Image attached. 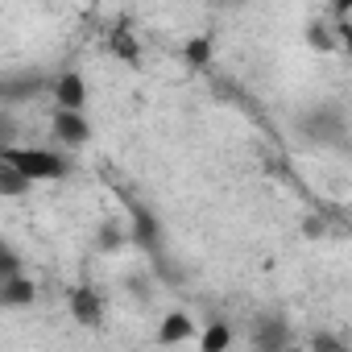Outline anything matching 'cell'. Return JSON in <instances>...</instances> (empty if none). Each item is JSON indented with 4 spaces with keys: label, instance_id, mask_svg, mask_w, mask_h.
<instances>
[{
    "label": "cell",
    "instance_id": "cell-1",
    "mask_svg": "<svg viewBox=\"0 0 352 352\" xmlns=\"http://www.w3.org/2000/svg\"><path fill=\"white\" fill-rule=\"evenodd\" d=\"M0 162L17 166L30 183H46V179H63L67 174V157L54 149H38V145H0Z\"/></svg>",
    "mask_w": 352,
    "mask_h": 352
},
{
    "label": "cell",
    "instance_id": "cell-2",
    "mask_svg": "<svg viewBox=\"0 0 352 352\" xmlns=\"http://www.w3.org/2000/svg\"><path fill=\"white\" fill-rule=\"evenodd\" d=\"M54 137H58L63 145L79 149V145H87L91 124H87V116H83L79 108H58V112H54Z\"/></svg>",
    "mask_w": 352,
    "mask_h": 352
},
{
    "label": "cell",
    "instance_id": "cell-3",
    "mask_svg": "<svg viewBox=\"0 0 352 352\" xmlns=\"http://www.w3.org/2000/svg\"><path fill=\"white\" fill-rule=\"evenodd\" d=\"M71 319L83 323V327H96L104 319V298L91 290V286H75L71 290Z\"/></svg>",
    "mask_w": 352,
    "mask_h": 352
},
{
    "label": "cell",
    "instance_id": "cell-4",
    "mask_svg": "<svg viewBox=\"0 0 352 352\" xmlns=\"http://www.w3.org/2000/svg\"><path fill=\"white\" fill-rule=\"evenodd\" d=\"M34 298H38V286L21 270L9 274V278H0V307H30Z\"/></svg>",
    "mask_w": 352,
    "mask_h": 352
},
{
    "label": "cell",
    "instance_id": "cell-5",
    "mask_svg": "<svg viewBox=\"0 0 352 352\" xmlns=\"http://www.w3.org/2000/svg\"><path fill=\"white\" fill-rule=\"evenodd\" d=\"M54 100H58V108H87V79L79 75V71H67V75H58L54 79Z\"/></svg>",
    "mask_w": 352,
    "mask_h": 352
},
{
    "label": "cell",
    "instance_id": "cell-6",
    "mask_svg": "<svg viewBox=\"0 0 352 352\" xmlns=\"http://www.w3.org/2000/svg\"><path fill=\"white\" fill-rule=\"evenodd\" d=\"M191 331H195V319L187 311H170L157 327V344H183V340H191Z\"/></svg>",
    "mask_w": 352,
    "mask_h": 352
},
{
    "label": "cell",
    "instance_id": "cell-7",
    "mask_svg": "<svg viewBox=\"0 0 352 352\" xmlns=\"http://www.w3.org/2000/svg\"><path fill=\"white\" fill-rule=\"evenodd\" d=\"M30 187H34V183L25 179V174H21L17 166H9V162H0V195H9V199H13V195H25Z\"/></svg>",
    "mask_w": 352,
    "mask_h": 352
},
{
    "label": "cell",
    "instance_id": "cell-8",
    "mask_svg": "<svg viewBox=\"0 0 352 352\" xmlns=\"http://www.w3.org/2000/svg\"><path fill=\"white\" fill-rule=\"evenodd\" d=\"M112 50H116L124 63H137V58H141V50H137V38L129 34V25H124V21L112 30Z\"/></svg>",
    "mask_w": 352,
    "mask_h": 352
},
{
    "label": "cell",
    "instance_id": "cell-9",
    "mask_svg": "<svg viewBox=\"0 0 352 352\" xmlns=\"http://www.w3.org/2000/svg\"><path fill=\"white\" fill-rule=\"evenodd\" d=\"M212 50H216V46H212V38H208V34H199V38H191V42L183 46V58H187L191 67H208V63H212Z\"/></svg>",
    "mask_w": 352,
    "mask_h": 352
},
{
    "label": "cell",
    "instance_id": "cell-10",
    "mask_svg": "<svg viewBox=\"0 0 352 352\" xmlns=\"http://www.w3.org/2000/svg\"><path fill=\"white\" fill-rule=\"evenodd\" d=\"M228 344H232V331H228V323H220V319L199 336V348H204V352H220V348H228Z\"/></svg>",
    "mask_w": 352,
    "mask_h": 352
},
{
    "label": "cell",
    "instance_id": "cell-11",
    "mask_svg": "<svg viewBox=\"0 0 352 352\" xmlns=\"http://www.w3.org/2000/svg\"><path fill=\"white\" fill-rule=\"evenodd\" d=\"M307 42L311 46H319V50H331V38H327V30L315 21V25H307Z\"/></svg>",
    "mask_w": 352,
    "mask_h": 352
},
{
    "label": "cell",
    "instance_id": "cell-12",
    "mask_svg": "<svg viewBox=\"0 0 352 352\" xmlns=\"http://www.w3.org/2000/svg\"><path fill=\"white\" fill-rule=\"evenodd\" d=\"M21 270V261H17V253H9L5 245H0V278H9V274H17Z\"/></svg>",
    "mask_w": 352,
    "mask_h": 352
},
{
    "label": "cell",
    "instance_id": "cell-13",
    "mask_svg": "<svg viewBox=\"0 0 352 352\" xmlns=\"http://www.w3.org/2000/svg\"><path fill=\"white\" fill-rule=\"evenodd\" d=\"M100 245H104V249H116V245H120V232H116V224H104V232H100Z\"/></svg>",
    "mask_w": 352,
    "mask_h": 352
},
{
    "label": "cell",
    "instance_id": "cell-14",
    "mask_svg": "<svg viewBox=\"0 0 352 352\" xmlns=\"http://www.w3.org/2000/svg\"><path fill=\"white\" fill-rule=\"evenodd\" d=\"M9 133H13V124H9L5 116H0V145H9Z\"/></svg>",
    "mask_w": 352,
    "mask_h": 352
}]
</instances>
